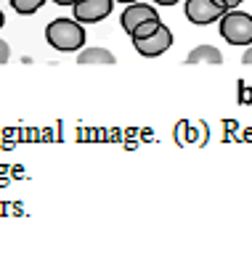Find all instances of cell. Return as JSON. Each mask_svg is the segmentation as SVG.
Masks as SVG:
<instances>
[{"label": "cell", "instance_id": "7c38bea8", "mask_svg": "<svg viewBox=\"0 0 252 254\" xmlns=\"http://www.w3.org/2000/svg\"><path fill=\"white\" fill-rule=\"evenodd\" d=\"M242 103H252V90L247 85H242Z\"/></svg>", "mask_w": 252, "mask_h": 254}, {"label": "cell", "instance_id": "52a82bcc", "mask_svg": "<svg viewBox=\"0 0 252 254\" xmlns=\"http://www.w3.org/2000/svg\"><path fill=\"white\" fill-rule=\"evenodd\" d=\"M77 64L80 66H112V64H117L114 53L106 51V48H85V51L77 53Z\"/></svg>", "mask_w": 252, "mask_h": 254}, {"label": "cell", "instance_id": "277c9868", "mask_svg": "<svg viewBox=\"0 0 252 254\" xmlns=\"http://www.w3.org/2000/svg\"><path fill=\"white\" fill-rule=\"evenodd\" d=\"M72 8H75V19L80 24H98L112 13L114 0H77Z\"/></svg>", "mask_w": 252, "mask_h": 254}, {"label": "cell", "instance_id": "4fadbf2b", "mask_svg": "<svg viewBox=\"0 0 252 254\" xmlns=\"http://www.w3.org/2000/svg\"><path fill=\"white\" fill-rule=\"evenodd\" d=\"M220 3L226 5V11H231V8H239V5L244 3V0H220Z\"/></svg>", "mask_w": 252, "mask_h": 254}, {"label": "cell", "instance_id": "8992f818", "mask_svg": "<svg viewBox=\"0 0 252 254\" xmlns=\"http://www.w3.org/2000/svg\"><path fill=\"white\" fill-rule=\"evenodd\" d=\"M157 8L154 5H149V3H128L125 5V11H122V16H120V27L125 29V35L130 37V32L138 27V24H144V21H149V19H157Z\"/></svg>", "mask_w": 252, "mask_h": 254}, {"label": "cell", "instance_id": "30bf717a", "mask_svg": "<svg viewBox=\"0 0 252 254\" xmlns=\"http://www.w3.org/2000/svg\"><path fill=\"white\" fill-rule=\"evenodd\" d=\"M45 5V0H11V8L21 16H32L35 11H40Z\"/></svg>", "mask_w": 252, "mask_h": 254}, {"label": "cell", "instance_id": "e0dca14e", "mask_svg": "<svg viewBox=\"0 0 252 254\" xmlns=\"http://www.w3.org/2000/svg\"><path fill=\"white\" fill-rule=\"evenodd\" d=\"M114 3H122V5H128V3H136V0H114Z\"/></svg>", "mask_w": 252, "mask_h": 254}, {"label": "cell", "instance_id": "8fae6325", "mask_svg": "<svg viewBox=\"0 0 252 254\" xmlns=\"http://www.w3.org/2000/svg\"><path fill=\"white\" fill-rule=\"evenodd\" d=\"M8 59H11V48H8L5 40H0V66H3V64H8Z\"/></svg>", "mask_w": 252, "mask_h": 254}, {"label": "cell", "instance_id": "ba28073f", "mask_svg": "<svg viewBox=\"0 0 252 254\" xmlns=\"http://www.w3.org/2000/svg\"><path fill=\"white\" fill-rule=\"evenodd\" d=\"M186 64H212V66H218V64H223V53L212 45H196L186 56Z\"/></svg>", "mask_w": 252, "mask_h": 254}, {"label": "cell", "instance_id": "9c48e42d", "mask_svg": "<svg viewBox=\"0 0 252 254\" xmlns=\"http://www.w3.org/2000/svg\"><path fill=\"white\" fill-rule=\"evenodd\" d=\"M160 27H162V19H160V16H157V19H149V21L138 24V27L130 32V40H144V37H149V35H154Z\"/></svg>", "mask_w": 252, "mask_h": 254}, {"label": "cell", "instance_id": "3957f363", "mask_svg": "<svg viewBox=\"0 0 252 254\" xmlns=\"http://www.w3.org/2000/svg\"><path fill=\"white\" fill-rule=\"evenodd\" d=\"M226 13V5L220 0H186V19L196 27H207L212 21H220Z\"/></svg>", "mask_w": 252, "mask_h": 254}, {"label": "cell", "instance_id": "6da1fadb", "mask_svg": "<svg viewBox=\"0 0 252 254\" xmlns=\"http://www.w3.org/2000/svg\"><path fill=\"white\" fill-rule=\"evenodd\" d=\"M45 40L51 48H56L61 53L80 51L85 43V29L77 19H53L45 27Z\"/></svg>", "mask_w": 252, "mask_h": 254}, {"label": "cell", "instance_id": "9a60e30c", "mask_svg": "<svg viewBox=\"0 0 252 254\" xmlns=\"http://www.w3.org/2000/svg\"><path fill=\"white\" fill-rule=\"evenodd\" d=\"M154 3H157V5H175L178 0H154Z\"/></svg>", "mask_w": 252, "mask_h": 254}, {"label": "cell", "instance_id": "ac0fdd59", "mask_svg": "<svg viewBox=\"0 0 252 254\" xmlns=\"http://www.w3.org/2000/svg\"><path fill=\"white\" fill-rule=\"evenodd\" d=\"M3 24H5V16H3V11H0V27H3Z\"/></svg>", "mask_w": 252, "mask_h": 254}, {"label": "cell", "instance_id": "5b68a950", "mask_svg": "<svg viewBox=\"0 0 252 254\" xmlns=\"http://www.w3.org/2000/svg\"><path fill=\"white\" fill-rule=\"evenodd\" d=\"M133 45H136V51L141 56H146V59H157V56H162L172 45V32L162 24L154 35H149L144 40H133Z\"/></svg>", "mask_w": 252, "mask_h": 254}, {"label": "cell", "instance_id": "7a4b0ae2", "mask_svg": "<svg viewBox=\"0 0 252 254\" xmlns=\"http://www.w3.org/2000/svg\"><path fill=\"white\" fill-rule=\"evenodd\" d=\"M220 35L231 45H252V13L231 8L220 16Z\"/></svg>", "mask_w": 252, "mask_h": 254}, {"label": "cell", "instance_id": "2e32d148", "mask_svg": "<svg viewBox=\"0 0 252 254\" xmlns=\"http://www.w3.org/2000/svg\"><path fill=\"white\" fill-rule=\"evenodd\" d=\"M53 3H56V5H75L77 0H53Z\"/></svg>", "mask_w": 252, "mask_h": 254}, {"label": "cell", "instance_id": "5bb4252c", "mask_svg": "<svg viewBox=\"0 0 252 254\" xmlns=\"http://www.w3.org/2000/svg\"><path fill=\"white\" fill-rule=\"evenodd\" d=\"M242 64L252 66V45H247V51H244V56H242Z\"/></svg>", "mask_w": 252, "mask_h": 254}]
</instances>
